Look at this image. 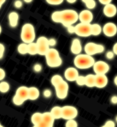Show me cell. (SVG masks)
I'll use <instances>...</instances> for the list:
<instances>
[{
    "instance_id": "cell-34",
    "label": "cell",
    "mask_w": 117,
    "mask_h": 127,
    "mask_svg": "<svg viewBox=\"0 0 117 127\" xmlns=\"http://www.w3.org/2000/svg\"><path fill=\"white\" fill-rule=\"evenodd\" d=\"M47 2L50 5L58 6L63 3V1L62 0H47Z\"/></svg>"
},
{
    "instance_id": "cell-39",
    "label": "cell",
    "mask_w": 117,
    "mask_h": 127,
    "mask_svg": "<svg viewBox=\"0 0 117 127\" xmlns=\"http://www.w3.org/2000/svg\"><path fill=\"white\" fill-rule=\"evenodd\" d=\"M114 55H115V54H114V52H113L112 51H108V52L106 53V54H105V56H106V58H107L108 59L111 60L112 59H114Z\"/></svg>"
},
{
    "instance_id": "cell-23",
    "label": "cell",
    "mask_w": 117,
    "mask_h": 127,
    "mask_svg": "<svg viewBox=\"0 0 117 127\" xmlns=\"http://www.w3.org/2000/svg\"><path fill=\"white\" fill-rule=\"evenodd\" d=\"M86 78V85L88 87H95V75L88 74L85 76Z\"/></svg>"
},
{
    "instance_id": "cell-30",
    "label": "cell",
    "mask_w": 117,
    "mask_h": 127,
    "mask_svg": "<svg viewBox=\"0 0 117 127\" xmlns=\"http://www.w3.org/2000/svg\"><path fill=\"white\" fill-rule=\"evenodd\" d=\"M51 19L55 23H60L61 21V11H56L51 15Z\"/></svg>"
},
{
    "instance_id": "cell-40",
    "label": "cell",
    "mask_w": 117,
    "mask_h": 127,
    "mask_svg": "<svg viewBox=\"0 0 117 127\" xmlns=\"http://www.w3.org/2000/svg\"><path fill=\"white\" fill-rule=\"evenodd\" d=\"M104 126H105L106 127H115L116 124L114 123V122L112 120H108L105 123Z\"/></svg>"
},
{
    "instance_id": "cell-17",
    "label": "cell",
    "mask_w": 117,
    "mask_h": 127,
    "mask_svg": "<svg viewBox=\"0 0 117 127\" xmlns=\"http://www.w3.org/2000/svg\"><path fill=\"white\" fill-rule=\"evenodd\" d=\"M28 87L25 86H21L17 88L15 95L25 102L27 100H28Z\"/></svg>"
},
{
    "instance_id": "cell-10",
    "label": "cell",
    "mask_w": 117,
    "mask_h": 127,
    "mask_svg": "<svg viewBox=\"0 0 117 127\" xmlns=\"http://www.w3.org/2000/svg\"><path fill=\"white\" fill-rule=\"evenodd\" d=\"M93 67L96 75H105L110 71L109 65L103 61H99L94 63Z\"/></svg>"
},
{
    "instance_id": "cell-13",
    "label": "cell",
    "mask_w": 117,
    "mask_h": 127,
    "mask_svg": "<svg viewBox=\"0 0 117 127\" xmlns=\"http://www.w3.org/2000/svg\"><path fill=\"white\" fill-rule=\"evenodd\" d=\"M79 76L78 70L75 67H69L65 71V77L66 80L70 82L75 81Z\"/></svg>"
},
{
    "instance_id": "cell-29",
    "label": "cell",
    "mask_w": 117,
    "mask_h": 127,
    "mask_svg": "<svg viewBox=\"0 0 117 127\" xmlns=\"http://www.w3.org/2000/svg\"><path fill=\"white\" fill-rule=\"evenodd\" d=\"M84 3H85L86 7L88 8V10H93V9L95 8V7L97 6L96 4V1L94 0H84L82 1Z\"/></svg>"
},
{
    "instance_id": "cell-33",
    "label": "cell",
    "mask_w": 117,
    "mask_h": 127,
    "mask_svg": "<svg viewBox=\"0 0 117 127\" xmlns=\"http://www.w3.org/2000/svg\"><path fill=\"white\" fill-rule=\"evenodd\" d=\"M65 127H78V124L75 120H69L66 122Z\"/></svg>"
},
{
    "instance_id": "cell-18",
    "label": "cell",
    "mask_w": 117,
    "mask_h": 127,
    "mask_svg": "<svg viewBox=\"0 0 117 127\" xmlns=\"http://www.w3.org/2000/svg\"><path fill=\"white\" fill-rule=\"evenodd\" d=\"M19 16L17 12H10L8 15V21L10 26L12 28H15L19 24Z\"/></svg>"
},
{
    "instance_id": "cell-31",
    "label": "cell",
    "mask_w": 117,
    "mask_h": 127,
    "mask_svg": "<svg viewBox=\"0 0 117 127\" xmlns=\"http://www.w3.org/2000/svg\"><path fill=\"white\" fill-rule=\"evenodd\" d=\"M12 102L14 103V104L17 105V106H21V104H23L25 102V101L23 100H22L19 97L17 96L16 95H15L13 98H12Z\"/></svg>"
},
{
    "instance_id": "cell-49",
    "label": "cell",
    "mask_w": 117,
    "mask_h": 127,
    "mask_svg": "<svg viewBox=\"0 0 117 127\" xmlns=\"http://www.w3.org/2000/svg\"><path fill=\"white\" fill-rule=\"evenodd\" d=\"M114 84L117 86V76L115 78H114Z\"/></svg>"
},
{
    "instance_id": "cell-46",
    "label": "cell",
    "mask_w": 117,
    "mask_h": 127,
    "mask_svg": "<svg viewBox=\"0 0 117 127\" xmlns=\"http://www.w3.org/2000/svg\"><path fill=\"white\" fill-rule=\"evenodd\" d=\"M112 52H114V54L115 55H117V43H116L113 46V50Z\"/></svg>"
},
{
    "instance_id": "cell-56",
    "label": "cell",
    "mask_w": 117,
    "mask_h": 127,
    "mask_svg": "<svg viewBox=\"0 0 117 127\" xmlns=\"http://www.w3.org/2000/svg\"><path fill=\"white\" fill-rule=\"evenodd\" d=\"M0 125H1V124H0Z\"/></svg>"
},
{
    "instance_id": "cell-3",
    "label": "cell",
    "mask_w": 117,
    "mask_h": 127,
    "mask_svg": "<svg viewBox=\"0 0 117 127\" xmlns=\"http://www.w3.org/2000/svg\"><path fill=\"white\" fill-rule=\"evenodd\" d=\"M36 32L32 24L27 23L22 26L21 32V38L23 43L29 44L35 40Z\"/></svg>"
},
{
    "instance_id": "cell-55",
    "label": "cell",
    "mask_w": 117,
    "mask_h": 127,
    "mask_svg": "<svg viewBox=\"0 0 117 127\" xmlns=\"http://www.w3.org/2000/svg\"><path fill=\"white\" fill-rule=\"evenodd\" d=\"M105 127V126H104V125H103V126H102V127Z\"/></svg>"
},
{
    "instance_id": "cell-37",
    "label": "cell",
    "mask_w": 117,
    "mask_h": 127,
    "mask_svg": "<svg viewBox=\"0 0 117 127\" xmlns=\"http://www.w3.org/2000/svg\"><path fill=\"white\" fill-rule=\"evenodd\" d=\"M52 95V93H51V91L50 89H45L43 92V95H44L45 97H47V98H49Z\"/></svg>"
},
{
    "instance_id": "cell-2",
    "label": "cell",
    "mask_w": 117,
    "mask_h": 127,
    "mask_svg": "<svg viewBox=\"0 0 117 127\" xmlns=\"http://www.w3.org/2000/svg\"><path fill=\"white\" fill-rule=\"evenodd\" d=\"M79 20V14L74 10H64L61 11L60 24L66 28L73 26Z\"/></svg>"
},
{
    "instance_id": "cell-4",
    "label": "cell",
    "mask_w": 117,
    "mask_h": 127,
    "mask_svg": "<svg viewBox=\"0 0 117 127\" xmlns=\"http://www.w3.org/2000/svg\"><path fill=\"white\" fill-rule=\"evenodd\" d=\"M46 62L50 67H58L62 63V60L58 51L55 48L51 47L45 55Z\"/></svg>"
},
{
    "instance_id": "cell-15",
    "label": "cell",
    "mask_w": 117,
    "mask_h": 127,
    "mask_svg": "<svg viewBox=\"0 0 117 127\" xmlns=\"http://www.w3.org/2000/svg\"><path fill=\"white\" fill-rule=\"evenodd\" d=\"M103 12V14L105 15V16H106L107 17H113L117 15V6L114 4H112V3L108 4L107 6H104Z\"/></svg>"
},
{
    "instance_id": "cell-5",
    "label": "cell",
    "mask_w": 117,
    "mask_h": 127,
    "mask_svg": "<svg viewBox=\"0 0 117 127\" xmlns=\"http://www.w3.org/2000/svg\"><path fill=\"white\" fill-rule=\"evenodd\" d=\"M105 50L104 46L101 44H97L93 42H89L85 45L84 52L86 54L93 56L94 54L103 53Z\"/></svg>"
},
{
    "instance_id": "cell-48",
    "label": "cell",
    "mask_w": 117,
    "mask_h": 127,
    "mask_svg": "<svg viewBox=\"0 0 117 127\" xmlns=\"http://www.w3.org/2000/svg\"><path fill=\"white\" fill-rule=\"evenodd\" d=\"M6 2V1L4 0H0V9L1 8V6H3V4Z\"/></svg>"
},
{
    "instance_id": "cell-42",
    "label": "cell",
    "mask_w": 117,
    "mask_h": 127,
    "mask_svg": "<svg viewBox=\"0 0 117 127\" xmlns=\"http://www.w3.org/2000/svg\"><path fill=\"white\" fill-rule=\"evenodd\" d=\"M5 77H6V72L3 69L0 68V81H3Z\"/></svg>"
},
{
    "instance_id": "cell-43",
    "label": "cell",
    "mask_w": 117,
    "mask_h": 127,
    "mask_svg": "<svg viewBox=\"0 0 117 127\" xmlns=\"http://www.w3.org/2000/svg\"><path fill=\"white\" fill-rule=\"evenodd\" d=\"M99 2L104 6H107L108 4L112 3V1L111 0H100Z\"/></svg>"
},
{
    "instance_id": "cell-50",
    "label": "cell",
    "mask_w": 117,
    "mask_h": 127,
    "mask_svg": "<svg viewBox=\"0 0 117 127\" xmlns=\"http://www.w3.org/2000/svg\"><path fill=\"white\" fill-rule=\"evenodd\" d=\"M32 1H31V0H25V3H31Z\"/></svg>"
},
{
    "instance_id": "cell-6",
    "label": "cell",
    "mask_w": 117,
    "mask_h": 127,
    "mask_svg": "<svg viewBox=\"0 0 117 127\" xmlns=\"http://www.w3.org/2000/svg\"><path fill=\"white\" fill-rule=\"evenodd\" d=\"M78 115V110L75 106H65L62 107V118L66 120H75Z\"/></svg>"
},
{
    "instance_id": "cell-8",
    "label": "cell",
    "mask_w": 117,
    "mask_h": 127,
    "mask_svg": "<svg viewBox=\"0 0 117 127\" xmlns=\"http://www.w3.org/2000/svg\"><path fill=\"white\" fill-rule=\"evenodd\" d=\"M36 43L38 46V54L41 56H45L47 52L51 48L49 45L48 38L45 36H40Z\"/></svg>"
},
{
    "instance_id": "cell-47",
    "label": "cell",
    "mask_w": 117,
    "mask_h": 127,
    "mask_svg": "<svg viewBox=\"0 0 117 127\" xmlns=\"http://www.w3.org/2000/svg\"><path fill=\"white\" fill-rule=\"evenodd\" d=\"M76 1V0H67V2L69 3H75Z\"/></svg>"
},
{
    "instance_id": "cell-20",
    "label": "cell",
    "mask_w": 117,
    "mask_h": 127,
    "mask_svg": "<svg viewBox=\"0 0 117 127\" xmlns=\"http://www.w3.org/2000/svg\"><path fill=\"white\" fill-rule=\"evenodd\" d=\"M28 100H36L40 96V92L38 88L36 87H28Z\"/></svg>"
},
{
    "instance_id": "cell-38",
    "label": "cell",
    "mask_w": 117,
    "mask_h": 127,
    "mask_svg": "<svg viewBox=\"0 0 117 127\" xmlns=\"http://www.w3.org/2000/svg\"><path fill=\"white\" fill-rule=\"evenodd\" d=\"M48 43H49V47H54V46H56L57 41H56V40L55 38H51L48 39Z\"/></svg>"
},
{
    "instance_id": "cell-45",
    "label": "cell",
    "mask_w": 117,
    "mask_h": 127,
    "mask_svg": "<svg viewBox=\"0 0 117 127\" xmlns=\"http://www.w3.org/2000/svg\"><path fill=\"white\" fill-rule=\"evenodd\" d=\"M111 102L114 104H117V96L116 95H114L112 96L111 98Z\"/></svg>"
},
{
    "instance_id": "cell-51",
    "label": "cell",
    "mask_w": 117,
    "mask_h": 127,
    "mask_svg": "<svg viewBox=\"0 0 117 127\" xmlns=\"http://www.w3.org/2000/svg\"><path fill=\"white\" fill-rule=\"evenodd\" d=\"M1 31H2V28H1V25H0V34H1Z\"/></svg>"
},
{
    "instance_id": "cell-26",
    "label": "cell",
    "mask_w": 117,
    "mask_h": 127,
    "mask_svg": "<svg viewBox=\"0 0 117 127\" xmlns=\"http://www.w3.org/2000/svg\"><path fill=\"white\" fill-rule=\"evenodd\" d=\"M10 85L6 81H1L0 82V92L2 94H6L10 91Z\"/></svg>"
},
{
    "instance_id": "cell-27",
    "label": "cell",
    "mask_w": 117,
    "mask_h": 127,
    "mask_svg": "<svg viewBox=\"0 0 117 127\" xmlns=\"http://www.w3.org/2000/svg\"><path fill=\"white\" fill-rule=\"evenodd\" d=\"M63 78L62 77L60 76V75H54L51 77V83L52 84V85L55 87L56 86H57L58 85H59L60 83H62L63 81Z\"/></svg>"
},
{
    "instance_id": "cell-28",
    "label": "cell",
    "mask_w": 117,
    "mask_h": 127,
    "mask_svg": "<svg viewBox=\"0 0 117 127\" xmlns=\"http://www.w3.org/2000/svg\"><path fill=\"white\" fill-rule=\"evenodd\" d=\"M17 51L21 55H25L27 54V44L25 43H21L18 45Z\"/></svg>"
},
{
    "instance_id": "cell-9",
    "label": "cell",
    "mask_w": 117,
    "mask_h": 127,
    "mask_svg": "<svg viewBox=\"0 0 117 127\" xmlns=\"http://www.w3.org/2000/svg\"><path fill=\"white\" fill-rule=\"evenodd\" d=\"M56 94L58 98L60 100L65 99L67 97L69 93V85L67 81L63 80L62 83L55 87Z\"/></svg>"
},
{
    "instance_id": "cell-24",
    "label": "cell",
    "mask_w": 117,
    "mask_h": 127,
    "mask_svg": "<svg viewBox=\"0 0 117 127\" xmlns=\"http://www.w3.org/2000/svg\"><path fill=\"white\" fill-rule=\"evenodd\" d=\"M27 54L32 56L38 54V46L36 43L33 42L29 44H27Z\"/></svg>"
},
{
    "instance_id": "cell-22",
    "label": "cell",
    "mask_w": 117,
    "mask_h": 127,
    "mask_svg": "<svg viewBox=\"0 0 117 127\" xmlns=\"http://www.w3.org/2000/svg\"><path fill=\"white\" fill-rule=\"evenodd\" d=\"M50 113L55 120L62 119V107H60V106H53L51 110Z\"/></svg>"
},
{
    "instance_id": "cell-21",
    "label": "cell",
    "mask_w": 117,
    "mask_h": 127,
    "mask_svg": "<svg viewBox=\"0 0 117 127\" xmlns=\"http://www.w3.org/2000/svg\"><path fill=\"white\" fill-rule=\"evenodd\" d=\"M43 121V113H34L31 117V122L34 126H37L41 124Z\"/></svg>"
},
{
    "instance_id": "cell-25",
    "label": "cell",
    "mask_w": 117,
    "mask_h": 127,
    "mask_svg": "<svg viewBox=\"0 0 117 127\" xmlns=\"http://www.w3.org/2000/svg\"><path fill=\"white\" fill-rule=\"evenodd\" d=\"M102 32V28L99 24H91V33L92 35L98 36Z\"/></svg>"
},
{
    "instance_id": "cell-41",
    "label": "cell",
    "mask_w": 117,
    "mask_h": 127,
    "mask_svg": "<svg viewBox=\"0 0 117 127\" xmlns=\"http://www.w3.org/2000/svg\"><path fill=\"white\" fill-rule=\"evenodd\" d=\"M14 6L17 9H20L22 6H23V2L20 1V0H17V1H16L14 3Z\"/></svg>"
},
{
    "instance_id": "cell-36",
    "label": "cell",
    "mask_w": 117,
    "mask_h": 127,
    "mask_svg": "<svg viewBox=\"0 0 117 127\" xmlns=\"http://www.w3.org/2000/svg\"><path fill=\"white\" fill-rule=\"evenodd\" d=\"M42 65L41 64H39V63H37V64H35V65H34V67H33V69H34V71H36V72H41L42 71Z\"/></svg>"
},
{
    "instance_id": "cell-11",
    "label": "cell",
    "mask_w": 117,
    "mask_h": 127,
    "mask_svg": "<svg viewBox=\"0 0 117 127\" xmlns=\"http://www.w3.org/2000/svg\"><path fill=\"white\" fill-rule=\"evenodd\" d=\"M102 32L108 37H113L117 34V25L112 22L105 24L102 28Z\"/></svg>"
},
{
    "instance_id": "cell-53",
    "label": "cell",
    "mask_w": 117,
    "mask_h": 127,
    "mask_svg": "<svg viewBox=\"0 0 117 127\" xmlns=\"http://www.w3.org/2000/svg\"><path fill=\"white\" fill-rule=\"evenodd\" d=\"M0 127H3V126H2V125L1 124V125H0Z\"/></svg>"
},
{
    "instance_id": "cell-44",
    "label": "cell",
    "mask_w": 117,
    "mask_h": 127,
    "mask_svg": "<svg viewBox=\"0 0 117 127\" xmlns=\"http://www.w3.org/2000/svg\"><path fill=\"white\" fill-rule=\"evenodd\" d=\"M67 31L69 33H70V34H73V33H75V26H70L67 27Z\"/></svg>"
},
{
    "instance_id": "cell-52",
    "label": "cell",
    "mask_w": 117,
    "mask_h": 127,
    "mask_svg": "<svg viewBox=\"0 0 117 127\" xmlns=\"http://www.w3.org/2000/svg\"><path fill=\"white\" fill-rule=\"evenodd\" d=\"M33 127H39V126L37 125V126H33Z\"/></svg>"
},
{
    "instance_id": "cell-7",
    "label": "cell",
    "mask_w": 117,
    "mask_h": 127,
    "mask_svg": "<svg viewBox=\"0 0 117 127\" xmlns=\"http://www.w3.org/2000/svg\"><path fill=\"white\" fill-rule=\"evenodd\" d=\"M75 33L81 37H88L92 35L91 24L79 23L75 26Z\"/></svg>"
},
{
    "instance_id": "cell-32",
    "label": "cell",
    "mask_w": 117,
    "mask_h": 127,
    "mask_svg": "<svg viewBox=\"0 0 117 127\" xmlns=\"http://www.w3.org/2000/svg\"><path fill=\"white\" fill-rule=\"evenodd\" d=\"M75 82L79 86H84L86 85V78L84 76H79Z\"/></svg>"
},
{
    "instance_id": "cell-16",
    "label": "cell",
    "mask_w": 117,
    "mask_h": 127,
    "mask_svg": "<svg viewBox=\"0 0 117 127\" xmlns=\"http://www.w3.org/2000/svg\"><path fill=\"white\" fill-rule=\"evenodd\" d=\"M82 51V46L81 42L78 38L73 39L70 45V52L74 54L79 55Z\"/></svg>"
},
{
    "instance_id": "cell-19",
    "label": "cell",
    "mask_w": 117,
    "mask_h": 127,
    "mask_svg": "<svg viewBox=\"0 0 117 127\" xmlns=\"http://www.w3.org/2000/svg\"><path fill=\"white\" fill-rule=\"evenodd\" d=\"M54 121H55V119L53 118V117L50 112H45L43 113V121H42V122L47 124L48 127H53Z\"/></svg>"
},
{
    "instance_id": "cell-1",
    "label": "cell",
    "mask_w": 117,
    "mask_h": 127,
    "mask_svg": "<svg viewBox=\"0 0 117 127\" xmlns=\"http://www.w3.org/2000/svg\"><path fill=\"white\" fill-rule=\"evenodd\" d=\"M73 62L77 69H86L93 67L95 61L93 56L86 54H80L75 56Z\"/></svg>"
},
{
    "instance_id": "cell-54",
    "label": "cell",
    "mask_w": 117,
    "mask_h": 127,
    "mask_svg": "<svg viewBox=\"0 0 117 127\" xmlns=\"http://www.w3.org/2000/svg\"><path fill=\"white\" fill-rule=\"evenodd\" d=\"M116 121L117 122V117H116Z\"/></svg>"
},
{
    "instance_id": "cell-12",
    "label": "cell",
    "mask_w": 117,
    "mask_h": 127,
    "mask_svg": "<svg viewBox=\"0 0 117 127\" xmlns=\"http://www.w3.org/2000/svg\"><path fill=\"white\" fill-rule=\"evenodd\" d=\"M79 20L80 23L86 24H91L93 20V15L89 10H84L79 12Z\"/></svg>"
},
{
    "instance_id": "cell-35",
    "label": "cell",
    "mask_w": 117,
    "mask_h": 127,
    "mask_svg": "<svg viewBox=\"0 0 117 127\" xmlns=\"http://www.w3.org/2000/svg\"><path fill=\"white\" fill-rule=\"evenodd\" d=\"M4 53H5V45L3 43H0V60L3 59Z\"/></svg>"
},
{
    "instance_id": "cell-14",
    "label": "cell",
    "mask_w": 117,
    "mask_h": 127,
    "mask_svg": "<svg viewBox=\"0 0 117 127\" xmlns=\"http://www.w3.org/2000/svg\"><path fill=\"white\" fill-rule=\"evenodd\" d=\"M108 83V78L106 75H95V87L97 88H104Z\"/></svg>"
}]
</instances>
